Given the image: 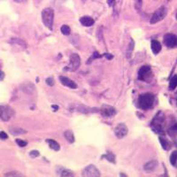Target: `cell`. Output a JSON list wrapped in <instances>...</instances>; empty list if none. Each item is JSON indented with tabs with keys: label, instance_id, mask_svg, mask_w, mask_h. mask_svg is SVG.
<instances>
[{
	"label": "cell",
	"instance_id": "cell-1",
	"mask_svg": "<svg viewBox=\"0 0 177 177\" xmlns=\"http://www.w3.org/2000/svg\"><path fill=\"white\" fill-rule=\"evenodd\" d=\"M155 96L152 93H144L140 95L138 98V106L143 110H148L154 105Z\"/></svg>",
	"mask_w": 177,
	"mask_h": 177
},
{
	"label": "cell",
	"instance_id": "cell-2",
	"mask_svg": "<svg viewBox=\"0 0 177 177\" xmlns=\"http://www.w3.org/2000/svg\"><path fill=\"white\" fill-rule=\"evenodd\" d=\"M42 21L44 26L50 30L52 29V25L54 21V12L51 8H45L42 12Z\"/></svg>",
	"mask_w": 177,
	"mask_h": 177
},
{
	"label": "cell",
	"instance_id": "cell-3",
	"mask_svg": "<svg viewBox=\"0 0 177 177\" xmlns=\"http://www.w3.org/2000/svg\"><path fill=\"white\" fill-rule=\"evenodd\" d=\"M80 65H81L80 56L77 53H73L69 59V65L64 70L71 71V72L76 71L78 69V67H80Z\"/></svg>",
	"mask_w": 177,
	"mask_h": 177
},
{
	"label": "cell",
	"instance_id": "cell-4",
	"mask_svg": "<svg viewBox=\"0 0 177 177\" xmlns=\"http://www.w3.org/2000/svg\"><path fill=\"white\" fill-rule=\"evenodd\" d=\"M167 14V9L166 6H161L159 7L156 12H154L153 15L152 16L151 18V21L150 22L151 24H155L159 22L160 21H162Z\"/></svg>",
	"mask_w": 177,
	"mask_h": 177
},
{
	"label": "cell",
	"instance_id": "cell-5",
	"mask_svg": "<svg viewBox=\"0 0 177 177\" xmlns=\"http://www.w3.org/2000/svg\"><path fill=\"white\" fill-rule=\"evenodd\" d=\"M14 115V111L8 106H0V119L3 121H9Z\"/></svg>",
	"mask_w": 177,
	"mask_h": 177
},
{
	"label": "cell",
	"instance_id": "cell-6",
	"mask_svg": "<svg viewBox=\"0 0 177 177\" xmlns=\"http://www.w3.org/2000/svg\"><path fill=\"white\" fill-rule=\"evenodd\" d=\"M100 175L101 174L99 170L94 165L88 166L83 170V176L84 177H97Z\"/></svg>",
	"mask_w": 177,
	"mask_h": 177
},
{
	"label": "cell",
	"instance_id": "cell-7",
	"mask_svg": "<svg viewBox=\"0 0 177 177\" xmlns=\"http://www.w3.org/2000/svg\"><path fill=\"white\" fill-rule=\"evenodd\" d=\"M164 120V116H159V113L154 118L152 122V128L156 133H163L162 122Z\"/></svg>",
	"mask_w": 177,
	"mask_h": 177
},
{
	"label": "cell",
	"instance_id": "cell-8",
	"mask_svg": "<svg viewBox=\"0 0 177 177\" xmlns=\"http://www.w3.org/2000/svg\"><path fill=\"white\" fill-rule=\"evenodd\" d=\"M128 127L124 124V123H120L117 125V127L114 129V134L116 136V137L119 139H122L123 137H125L128 135Z\"/></svg>",
	"mask_w": 177,
	"mask_h": 177
},
{
	"label": "cell",
	"instance_id": "cell-9",
	"mask_svg": "<svg viewBox=\"0 0 177 177\" xmlns=\"http://www.w3.org/2000/svg\"><path fill=\"white\" fill-rule=\"evenodd\" d=\"M164 44L166 47H177V35L174 34H166L164 35Z\"/></svg>",
	"mask_w": 177,
	"mask_h": 177
},
{
	"label": "cell",
	"instance_id": "cell-10",
	"mask_svg": "<svg viewBox=\"0 0 177 177\" xmlns=\"http://www.w3.org/2000/svg\"><path fill=\"white\" fill-rule=\"evenodd\" d=\"M100 113L104 117H113L117 113V111L113 106L104 105L100 108Z\"/></svg>",
	"mask_w": 177,
	"mask_h": 177
},
{
	"label": "cell",
	"instance_id": "cell-11",
	"mask_svg": "<svg viewBox=\"0 0 177 177\" xmlns=\"http://www.w3.org/2000/svg\"><path fill=\"white\" fill-rule=\"evenodd\" d=\"M152 69L149 66H143L138 72V79L141 81H146L151 77Z\"/></svg>",
	"mask_w": 177,
	"mask_h": 177
},
{
	"label": "cell",
	"instance_id": "cell-12",
	"mask_svg": "<svg viewBox=\"0 0 177 177\" xmlns=\"http://www.w3.org/2000/svg\"><path fill=\"white\" fill-rule=\"evenodd\" d=\"M59 81H60V83H62L64 86H66V87H68V88L73 89V90L77 89V84L74 83V81L70 80L68 77H66V76H59Z\"/></svg>",
	"mask_w": 177,
	"mask_h": 177
},
{
	"label": "cell",
	"instance_id": "cell-13",
	"mask_svg": "<svg viewBox=\"0 0 177 177\" xmlns=\"http://www.w3.org/2000/svg\"><path fill=\"white\" fill-rule=\"evenodd\" d=\"M73 108H74V110H72V111H77V112H80V113H97L98 111L97 108H90V107L85 106H76L75 107L74 106Z\"/></svg>",
	"mask_w": 177,
	"mask_h": 177
},
{
	"label": "cell",
	"instance_id": "cell-14",
	"mask_svg": "<svg viewBox=\"0 0 177 177\" xmlns=\"http://www.w3.org/2000/svg\"><path fill=\"white\" fill-rule=\"evenodd\" d=\"M57 175H59V176H63V177H72L74 176V173L69 170V169H66L62 166H59L57 168Z\"/></svg>",
	"mask_w": 177,
	"mask_h": 177
},
{
	"label": "cell",
	"instance_id": "cell-15",
	"mask_svg": "<svg viewBox=\"0 0 177 177\" xmlns=\"http://www.w3.org/2000/svg\"><path fill=\"white\" fill-rule=\"evenodd\" d=\"M21 90L25 93H27V94H32V93L35 92V86L30 83H25L23 85H21Z\"/></svg>",
	"mask_w": 177,
	"mask_h": 177
},
{
	"label": "cell",
	"instance_id": "cell-16",
	"mask_svg": "<svg viewBox=\"0 0 177 177\" xmlns=\"http://www.w3.org/2000/svg\"><path fill=\"white\" fill-rule=\"evenodd\" d=\"M80 22L84 27H91L94 24V20L90 16H83L80 18Z\"/></svg>",
	"mask_w": 177,
	"mask_h": 177
},
{
	"label": "cell",
	"instance_id": "cell-17",
	"mask_svg": "<svg viewBox=\"0 0 177 177\" xmlns=\"http://www.w3.org/2000/svg\"><path fill=\"white\" fill-rule=\"evenodd\" d=\"M158 161L156 160V159H152V160H151V161H149V162H147L144 166H143V168H144V170L146 171V172H152V171H153L154 169L158 166Z\"/></svg>",
	"mask_w": 177,
	"mask_h": 177
},
{
	"label": "cell",
	"instance_id": "cell-18",
	"mask_svg": "<svg viewBox=\"0 0 177 177\" xmlns=\"http://www.w3.org/2000/svg\"><path fill=\"white\" fill-rule=\"evenodd\" d=\"M151 47H152V52H153L154 54H158L161 51V44L157 40H152V41Z\"/></svg>",
	"mask_w": 177,
	"mask_h": 177
},
{
	"label": "cell",
	"instance_id": "cell-19",
	"mask_svg": "<svg viewBox=\"0 0 177 177\" xmlns=\"http://www.w3.org/2000/svg\"><path fill=\"white\" fill-rule=\"evenodd\" d=\"M46 142H47V143L49 144V147H50L51 149L54 150L55 152H58V151H59L60 146H59V144L57 143V142L54 141V140H51V139H47Z\"/></svg>",
	"mask_w": 177,
	"mask_h": 177
},
{
	"label": "cell",
	"instance_id": "cell-20",
	"mask_svg": "<svg viewBox=\"0 0 177 177\" xmlns=\"http://www.w3.org/2000/svg\"><path fill=\"white\" fill-rule=\"evenodd\" d=\"M64 136H65V138L70 143H74V141H75L74 135V133H73L71 130H67V131H65Z\"/></svg>",
	"mask_w": 177,
	"mask_h": 177
},
{
	"label": "cell",
	"instance_id": "cell-21",
	"mask_svg": "<svg viewBox=\"0 0 177 177\" xmlns=\"http://www.w3.org/2000/svg\"><path fill=\"white\" fill-rule=\"evenodd\" d=\"M10 132L13 136H19V135H22V134H26L27 131L20 129V128H10Z\"/></svg>",
	"mask_w": 177,
	"mask_h": 177
},
{
	"label": "cell",
	"instance_id": "cell-22",
	"mask_svg": "<svg viewBox=\"0 0 177 177\" xmlns=\"http://www.w3.org/2000/svg\"><path fill=\"white\" fill-rule=\"evenodd\" d=\"M159 142H160V143H161V146H162V148L166 150V151H168L169 149H170V147H171V144H170V143L167 141L166 138L164 137H159Z\"/></svg>",
	"mask_w": 177,
	"mask_h": 177
},
{
	"label": "cell",
	"instance_id": "cell-23",
	"mask_svg": "<svg viewBox=\"0 0 177 177\" xmlns=\"http://www.w3.org/2000/svg\"><path fill=\"white\" fill-rule=\"evenodd\" d=\"M177 87V74H175L169 82V90H174Z\"/></svg>",
	"mask_w": 177,
	"mask_h": 177
},
{
	"label": "cell",
	"instance_id": "cell-24",
	"mask_svg": "<svg viewBox=\"0 0 177 177\" xmlns=\"http://www.w3.org/2000/svg\"><path fill=\"white\" fill-rule=\"evenodd\" d=\"M11 43L19 44V45H21V47L23 48H27V44L24 42L22 39H20V38H12V40H11Z\"/></svg>",
	"mask_w": 177,
	"mask_h": 177
},
{
	"label": "cell",
	"instance_id": "cell-25",
	"mask_svg": "<svg viewBox=\"0 0 177 177\" xmlns=\"http://www.w3.org/2000/svg\"><path fill=\"white\" fill-rule=\"evenodd\" d=\"M102 158H105L108 161H110L111 163H115V156L113 155V153L112 152H107L105 155L102 156Z\"/></svg>",
	"mask_w": 177,
	"mask_h": 177
},
{
	"label": "cell",
	"instance_id": "cell-26",
	"mask_svg": "<svg viewBox=\"0 0 177 177\" xmlns=\"http://www.w3.org/2000/svg\"><path fill=\"white\" fill-rule=\"evenodd\" d=\"M60 31H61V33L64 35H68L70 34L71 29L70 28H69V26H67V25H63V26L61 27V28H60Z\"/></svg>",
	"mask_w": 177,
	"mask_h": 177
},
{
	"label": "cell",
	"instance_id": "cell-27",
	"mask_svg": "<svg viewBox=\"0 0 177 177\" xmlns=\"http://www.w3.org/2000/svg\"><path fill=\"white\" fill-rule=\"evenodd\" d=\"M177 162V151L173 152L171 156H170V163L173 166L176 165Z\"/></svg>",
	"mask_w": 177,
	"mask_h": 177
},
{
	"label": "cell",
	"instance_id": "cell-28",
	"mask_svg": "<svg viewBox=\"0 0 177 177\" xmlns=\"http://www.w3.org/2000/svg\"><path fill=\"white\" fill-rule=\"evenodd\" d=\"M177 133V123L175 124L172 128H170V129L168 130V134L171 136H175Z\"/></svg>",
	"mask_w": 177,
	"mask_h": 177
},
{
	"label": "cell",
	"instance_id": "cell-29",
	"mask_svg": "<svg viewBox=\"0 0 177 177\" xmlns=\"http://www.w3.org/2000/svg\"><path fill=\"white\" fill-rule=\"evenodd\" d=\"M102 56L97 52V51H95V52H93V54H92V56L89 59V61L88 62H86L87 64H90V62L92 61V59H98V58H101Z\"/></svg>",
	"mask_w": 177,
	"mask_h": 177
},
{
	"label": "cell",
	"instance_id": "cell-30",
	"mask_svg": "<svg viewBox=\"0 0 177 177\" xmlns=\"http://www.w3.org/2000/svg\"><path fill=\"white\" fill-rule=\"evenodd\" d=\"M143 6V0H135V8L137 11H140Z\"/></svg>",
	"mask_w": 177,
	"mask_h": 177
},
{
	"label": "cell",
	"instance_id": "cell-31",
	"mask_svg": "<svg viewBox=\"0 0 177 177\" xmlns=\"http://www.w3.org/2000/svg\"><path fill=\"white\" fill-rule=\"evenodd\" d=\"M134 41L131 39V41H130V44L129 45V50H128V58H129L130 56H131V52H132V51H133V49H134Z\"/></svg>",
	"mask_w": 177,
	"mask_h": 177
},
{
	"label": "cell",
	"instance_id": "cell-32",
	"mask_svg": "<svg viewBox=\"0 0 177 177\" xmlns=\"http://www.w3.org/2000/svg\"><path fill=\"white\" fill-rule=\"evenodd\" d=\"M45 83H46V84L49 85V86H53V85H54V83H55V82H54L53 77H48L47 79L45 80Z\"/></svg>",
	"mask_w": 177,
	"mask_h": 177
},
{
	"label": "cell",
	"instance_id": "cell-33",
	"mask_svg": "<svg viewBox=\"0 0 177 177\" xmlns=\"http://www.w3.org/2000/svg\"><path fill=\"white\" fill-rule=\"evenodd\" d=\"M16 143H17V144H18L20 147H25V146H27V144H28L27 142L23 141V140H21V139H16Z\"/></svg>",
	"mask_w": 177,
	"mask_h": 177
},
{
	"label": "cell",
	"instance_id": "cell-34",
	"mask_svg": "<svg viewBox=\"0 0 177 177\" xmlns=\"http://www.w3.org/2000/svg\"><path fill=\"white\" fill-rule=\"evenodd\" d=\"M39 155H40V153H39V152H38V151H31V152H29V156H30L32 159L37 158Z\"/></svg>",
	"mask_w": 177,
	"mask_h": 177
},
{
	"label": "cell",
	"instance_id": "cell-35",
	"mask_svg": "<svg viewBox=\"0 0 177 177\" xmlns=\"http://www.w3.org/2000/svg\"><path fill=\"white\" fill-rule=\"evenodd\" d=\"M5 176H22V175H21L20 173H17V172H12V173L5 174Z\"/></svg>",
	"mask_w": 177,
	"mask_h": 177
},
{
	"label": "cell",
	"instance_id": "cell-36",
	"mask_svg": "<svg viewBox=\"0 0 177 177\" xmlns=\"http://www.w3.org/2000/svg\"><path fill=\"white\" fill-rule=\"evenodd\" d=\"M7 138H8L7 134H6L5 132H4V131H1V132H0V139H2V140H6Z\"/></svg>",
	"mask_w": 177,
	"mask_h": 177
},
{
	"label": "cell",
	"instance_id": "cell-37",
	"mask_svg": "<svg viewBox=\"0 0 177 177\" xmlns=\"http://www.w3.org/2000/svg\"><path fill=\"white\" fill-rule=\"evenodd\" d=\"M4 78H5V73L0 69V81L4 80Z\"/></svg>",
	"mask_w": 177,
	"mask_h": 177
},
{
	"label": "cell",
	"instance_id": "cell-38",
	"mask_svg": "<svg viewBox=\"0 0 177 177\" xmlns=\"http://www.w3.org/2000/svg\"><path fill=\"white\" fill-rule=\"evenodd\" d=\"M114 2H115V0H107V4H108L109 6H113Z\"/></svg>",
	"mask_w": 177,
	"mask_h": 177
},
{
	"label": "cell",
	"instance_id": "cell-39",
	"mask_svg": "<svg viewBox=\"0 0 177 177\" xmlns=\"http://www.w3.org/2000/svg\"><path fill=\"white\" fill-rule=\"evenodd\" d=\"M105 57H106V59H112L113 58V55H111V54H109V53H106V54H105Z\"/></svg>",
	"mask_w": 177,
	"mask_h": 177
},
{
	"label": "cell",
	"instance_id": "cell-40",
	"mask_svg": "<svg viewBox=\"0 0 177 177\" xmlns=\"http://www.w3.org/2000/svg\"><path fill=\"white\" fill-rule=\"evenodd\" d=\"M14 2H16V3H24V2H26L27 0H13Z\"/></svg>",
	"mask_w": 177,
	"mask_h": 177
},
{
	"label": "cell",
	"instance_id": "cell-41",
	"mask_svg": "<svg viewBox=\"0 0 177 177\" xmlns=\"http://www.w3.org/2000/svg\"><path fill=\"white\" fill-rule=\"evenodd\" d=\"M51 107L54 109V111H57V110H59V106H51Z\"/></svg>",
	"mask_w": 177,
	"mask_h": 177
},
{
	"label": "cell",
	"instance_id": "cell-42",
	"mask_svg": "<svg viewBox=\"0 0 177 177\" xmlns=\"http://www.w3.org/2000/svg\"><path fill=\"white\" fill-rule=\"evenodd\" d=\"M175 18H176V20H177V13H176V16H175Z\"/></svg>",
	"mask_w": 177,
	"mask_h": 177
},
{
	"label": "cell",
	"instance_id": "cell-43",
	"mask_svg": "<svg viewBox=\"0 0 177 177\" xmlns=\"http://www.w3.org/2000/svg\"><path fill=\"white\" fill-rule=\"evenodd\" d=\"M83 2H85V0H83Z\"/></svg>",
	"mask_w": 177,
	"mask_h": 177
},
{
	"label": "cell",
	"instance_id": "cell-44",
	"mask_svg": "<svg viewBox=\"0 0 177 177\" xmlns=\"http://www.w3.org/2000/svg\"><path fill=\"white\" fill-rule=\"evenodd\" d=\"M176 146H177V141H176Z\"/></svg>",
	"mask_w": 177,
	"mask_h": 177
}]
</instances>
